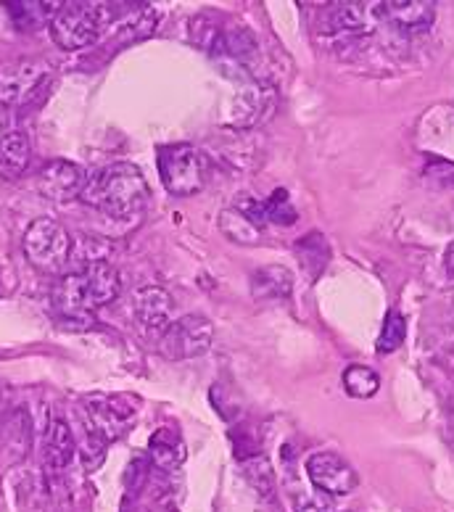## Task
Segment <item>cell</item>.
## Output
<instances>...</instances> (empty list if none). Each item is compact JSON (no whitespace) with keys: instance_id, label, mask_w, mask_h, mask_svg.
I'll return each instance as SVG.
<instances>
[{"instance_id":"4","label":"cell","mask_w":454,"mask_h":512,"mask_svg":"<svg viewBox=\"0 0 454 512\" xmlns=\"http://www.w3.org/2000/svg\"><path fill=\"white\" fill-rule=\"evenodd\" d=\"M22 246L32 267L48 272V275H56L72 262L74 238L61 222L51 220V217H40L27 227Z\"/></svg>"},{"instance_id":"22","label":"cell","mask_w":454,"mask_h":512,"mask_svg":"<svg viewBox=\"0 0 454 512\" xmlns=\"http://www.w3.org/2000/svg\"><path fill=\"white\" fill-rule=\"evenodd\" d=\"M404 338H407V320H404L402 312L391 309L389 315H386V322H383L375 349H378V354H391L404 344Z\"/></svg>"},{"instance_id":"19","label":"cell","mask_w":454,"mask_h":512,"mask_svg":"<svg viewBox=\"0 0 454 512\" xmlns=\"http://www.w3.org/2000/svg\"><path fill=\"white\" fill-rule=\"evenodd\" d=\"M296 254H299V262L301 267L307 270L309 278H317L320 272L325 270V264H328V243L320 233H309L307 238H301L296 243Z\"/></svg>"},{"instance_id":"16","label":"cell","mask_w":454,"mask_h":512,"mask_svg":"<svg viewBox=\"0 0 454 512\" xmlns=\"http://www.w3.org/2000/svg\"><path fill=\"white\" fill-rule=\"evenodd\" d=\"M293 291V275L286 267H262L251 275V293L257 301H286Z\"/></svg>"},{"instance_id":"26","label":"cell","mask_w":454,"mask_h":512,"mask_svg":"<svg viewBox=\"0 0 454 512\" xmlns=\"http://www.w3.org/2000/svg\"><path fill=\"white\" fill-rule=\"evenodd\" d=\"M8 417V399L6 391H0V420H6Z\"/></svg>"},{"instance_id":"11","label":"cell","mask_w":454,"mask_h":512,"mask_svg":"<svg viewBox=\"0 0 454 512\" xmlns=\"http://www.w3.org/2000/svg\"><path fill=\"white\" fill-rule=\"evenodd\" d=\"M132 315L146 336H162L172 322V296L159 286H146L135 291Z\"/></svg>"},{"instance_id":"12","label":"cell","mask_w":454,"mask_h":512,"mask_svg":"<svg viewBox=\"0 0 454 512\" xmlns=\"http://www.w3.org/2000/svg\"><path fill=\"white\" fill-rule=\"evenodd\" d=\"M381 22L402 32H425L436 19V3L431 0H386L378 3Z\"/></svg>"},{"instance_id":"13","label":"cell","mask_w":454,"mask_h":512,"mask_svg":"<svg viewBox=\"0 0 454 512\" xmlns=\"http://www.w3.org/2000/svg\"><path fill=\"white\" fill-rule=\"evenodd\" d=\"M74 454H77V439H74L72 425L66 423L64 417H53L48 423V431H45V468L51 473H61L72 465Z\"/></svg>"},{"instance_id":"25","label":"cell","mask_w":454,"mask_h":512,"mask_svg":"<svg viewBox=\"0 0 454 512\" xmlns=\"http://www.w3.org/2000/svg\"><path fill=\"white\" fill-rule=\"evenodd\" d=\"M444 267H447V272L454 278V241L449 243L447 254H444Z\"/></svg>"},{"instance_id":"6","label":"cell","mask_w":454,"mask_h":512,"mask_svg":"<svg viewBox=\"0 0 454 512\" xmlns=\"http://www.w3.org/2000/svg\"><path fill=\"white\" fill-rule=\"evenodd\" d=\"M275 106H278V90L254 74L241 77L227 106L225 122L233 130H254L275 114Z\"/></svg>"},{"instance_id":"18","label":"cell","mask_w":454,"mask_h":512,"mask_svg":"<svg viewBox=\"0 0 454 512\" xmlns=\"http://www.w3.org/2000/svg\"><path fill=\"white\" fill-rule=\"evenodd\" d=\"M151 460H154L156 468L162 470H175L180 468V462L185 460V449L183 444H180V439H177L175 431H159L151 439Z\"/></svg>"},{"instance_id":"9","label":"cell","mask_w":454,"mask_h":512,"mask_svg":"<svg viewBox=\"0 0 454 512\" xmlns=\"http://www.w3.org/2000/svg\"><path fill=\"white\" fill-rule=\"evenodd\" d=\"M307 476L328 497H346L359 486L357 470L336 452H315L307 460Z\"/></svg>"},{"instance_id":"17","label":"cell","mask_w":454,"mask_h":512,"mask_svg":"<svg viewBox=\"0 0 454 512\" xmlns=\"http://www.w3.org/2000/svg\"><path fill=\"white\" fill-rule=\"evenodd\" d=\"M220 233L225 235L227 241L241 243V246H257L262 241V227H257L254 222L241 212V209H225L220 214Z\"/></svg>"},{"instance_id":"5","label":"cell","mask_w":454,"mask_h":512,"mask_svg":"<svg viewBox=\"0 0 454 512\" xmlns=\"http://www.w3.org/2000/svg\"><path fill=\"white\" fill-rule=\"evenodd\" d=\"M156 167L162 185L172 196H196L206 183V159L191 143H169L159 148Z\"/></svg>"},{"instance_id":"20","label":"cell","mask_w":454,"mask_h":512,"mask_svg":"<svg viewBox=\"0 0 454 512\" xmlns=\"http://www.w3.org/2000/svg\"><path fill=\"white\" fill-rule=\"evenodd\" d=\"M344 391L354 399H370V396L378 394V388H381V375L375 373L373 367L365 365H349L344 370Z\"/></svg>"},{"instance_id":"7","label":"cell","mask_w":454,"mask_h":512,"mask_svg":"<svg viewBox=\"0 0 454 512\" xmlns=\"http://www.w3.org/2000/svg\"><path fill=\"white\" fill-rule=\"evenodd\" d=\"M214 325L204 315H185L169 322V328L159 336V354L172 362L196 359L212 349Z\"/></svg>"},{"instance_id":"14","label":"cell","mask_w":454,"mask_h":512,"mask_svg":"<svg viewBox=\"0 0 454 512\" xmlns=\"http://www.w3.org/2000/svg\"><path fill=\"white\" fill-rule=\"evenodd\" d=\"M3 6H6V14L11 16V24L16 30L37 32L51 24L61 3H53V0H8Z\"/></svg>"},{"instance_id":"15","label":"cell","mask_w":454,"mask_h":512,"mask_svg":"<svg viewBox=\"0 0 454 512\" xmlns=\"http://www.w3.org/2000/svg\"><path fill=\"white\" fill-rule=\"evenodd\" d=\"M32 161L30 135L16 130L6 140H0V180H16L27 172Z\"/></svg>"},{"instance_id":"24","label":"cell","mask_w":454,"mask_h":512,"mask_svg":"<svg viewBox=\"0 0 454 512\" xmlns=\"http://www.w3.org/2000/svg\"><path fill=\"white\" fill-rule=\"evenodd\" d=\"M16 130H19V127H16V109L0 103V140H6L8 135H14Z\"/></svg>"},{"instance_id":"23","label":"cell","mask_w":454,"mask_h":512,"mask_svg":"<svg viewBox=\"0 0 454 512\" xmlns=\"http://www.w3.org/2000/svg\"><path fill=\"white\" fill-rule=\"evenodd\" d=\"M82 428H85V425H82ZM106 444H109V441L101 439V436H98L96 431H90V428H85V436H82V441H80V444H77L85 470L101 468L103 457H106Z\"/></svg>"},{"instance_id":"10","label":"cell","mask_w":454,"mask_h":512,"mask_svg":"<svg viewBox=\"0 0 454 512\" xmlns=\"http://www.w3.org/2000/svg\"><path fill=\"white\" fill-rule=\"evenodd\" d=\"M88 175L80 164L66 159H53L48 161L43 169H40V177H37V191L43 193L48 201H72V198H80L82 185H85Z\"/></svg>"},{"instance_id":"3","label":"cell","mask_w":454,"mask_h":512,"mask_svg":"<svg viewBox=\"0 0 454 512\" xmlns=\"http://www.w3.org/2000/svg\"><path fill=\"white\" fill-rule=\"evenodd\" d=\"M122 3H61L56 16L48 24L53 43L61 51H82L96 43L103 30L117 19L125 8Z\"/></svg>"},{"instance_id":"8","label":"cell","mask_w":454,"mask_h":512,"mask_svg":"<svg viewBox=\"0 0 454 512\" xmlns=\"http://www.w3.org/2000/svg\"><path fill=\"white\" fill-rule=\"evenodd\" d=\"M51 77V64L43 59H14L0 64V103L3 106H24L43 90Z\"/></svg>"},{"instance_id":"2","label":"cell","mask_w":454,"mask_h":512,"mask_svg":"<svg viewBox=\"0 0 454 512\" xmlns=\"http://www.w3.org/2000/svg\"><path fill=\"white\" fill-rule=\"evenodd\" d=\"M119 293L122 278L117 267L111 262H93L59 280L53 288V304L64 320L93 322V312L117 301Z\"/></svg>"},{"instance_id":"1","label":"cell","mask_w":454,"mask_h":512,"mask_svg":"<svg viewBox=\"0 0 454 512\" xmlns=\"http://www.w3.org/2000/svg\"><path fill=\"white\" fill-rule=\"evenodd\" d=\"M148 198H151V188H148L146 177L140 167L130 161H117V164H109V167L88 175L80 193L82 204L98 209L111 220L140 217L148 206Z\"/></svg>"},{"instance_id":"21","label":"cell","mask_w":454,"mask_h":512,"mask_svg":"<svg viewBox=\"0 0 454 512\" xmlns=\"http://www.w3.org/2000/svg\"><path fill=\"white\" fill-rule=\"evenodd\" d=\"M262 212H264V222H272V225H293V222L299 220V212H296V206L291 204V196L288 191H272V196L267 201H262Z\"/></svg>"}]
</instances>
